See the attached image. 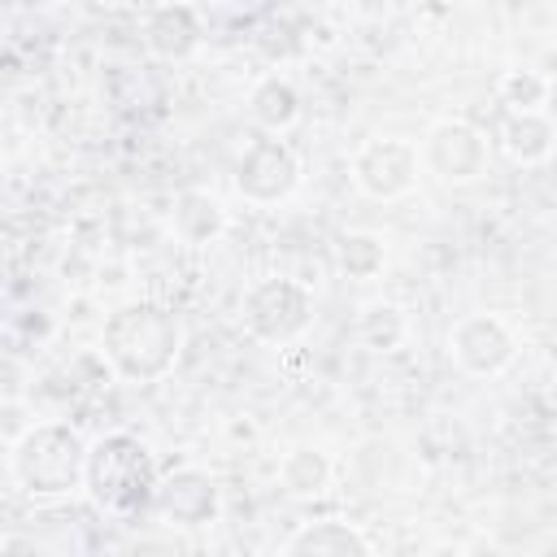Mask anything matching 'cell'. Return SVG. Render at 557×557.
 <instances>
[{
	"mask_svg": "<svg viewBox=\"0 0 557 557\" xmlns=\"http://www.w3.org/2000/svg\"><path fill=\"white\" fill-rule=\"evenodd\" d=\"M331 479V461L318 448H292L283 461V487L292 496H318Z\"/></svg>",
	"mask_w": 557,
	"mask_h": 557,
	"instance_id": "cell-15",
	"label": "cell"
},
{
	"mask_svg": "<svg viewBox=\"0 0 557 557\" xmlns=\"http://www.w3.org/2000/svg\"><path fill=\"white\" fill-rule=\"evenodd\" d=\"M283 553H292V557H348V553L366 557L370 540L348 522H309L287 540Z\"/></svg>",
	"mask_w": 557,
	"mask_h": 557,
	"instance_id": "cell-11",
	"label": "cell"
},
{
	"mask_svg": "<svg viewBox=\"0 0 557 557\" xmlns=\"http://www.w3.org/2000/svg\"><path fill=\"white\" fill-rule=\"evenodd\" d=\"M13 479L30 496H65L87 479V444L65 422H39L13 444Z\"/></svg>",
	"mask_w": 557,
	"mask_h": 557,
	"instance_id": "cell-3",
	"label": "cell"
},
{
	"mask_svg": "<svg viewBox=\"0 0 557 557\" xmlns=\"http://www.w3.org/2000/svg\"><path fill=\"white\" fill-rule=\"evenodd\" d=\"M174 226H178V235H183L187 244H209V239L222 235L226 218H222V205H218L213 196H205V191H183V196L174 200Z\"/></svg>",
	"mask_w": 557,
	"mask_h": 557,
	"instance_id": "cell-13",
	"label": "cell"
},
{
	"mask_svg": "<svg viewBox=\"0 0 557 557\" xmlns=\"http://www.w3.org/2000/svg\"><path fill=\"white\" fill-rule=\"evenodd\" d=\"M357 339L370 348V352H392L400 339H405V318L396 305H370L361 309L357 318Z\"/></svg>",
	"mask_w": 557,
	"mask_h": 557,
	"instance_id": "cell-16",
	"label": "cell"
},
{
	"mask_svg": "<svg viewBox=\"0 0 557 557\" xmlns=\"http://www.w3.org/2000/svg\"><path fill=\"white\" fill-rule=\"evenodd\" d=\"M313 318V300L300 283L292 278H261L248 300H244V322L257 339L265 344H287L296 339Z\"/></svg>",
	"mask_w": 557,
	"mask_h": 557,
	"instance_id": "cell-4",
	"label": "cell"
},
{
	"mask_svg": "<svg viewBox=\"0 0 557 557\" xmlns=\"http://www.w3.org/2000/svg\"><path fill=\"white\" fill-rule=\"evenodd\" d=\"M339 270L348 278H374L383 270V239L379 235H366V231H352L339 239Z\"/></svg>",
	"mask_w": 557,
	"mask_h": 557,
	"instance_id": "cell-17",
	"label": "cell"
},
{
	"mask_svg": "<svg viewBox=\"0 0 557 557\" xmlns=\"http://www.w3.org/2000/svg\"><path fill=\"white\" fill-rule=\"evenodd\" d=\"M157 513L170 522V527H209L218 518V483L205 474V470H174L170 479L157 483Z\"/></svg>",
	"mask_w": 557,
	"mask_h": 557,
	"instance_id": "cell-8",
	"label": "cell"
},
{
	"mask_svg": "<svg viewBox=\"0 0 557 557\" xmlns=\"http://www.w3.org/2000/svg\"><path fill=\"white\" fill-rule=\"evenodd\" d=\"M544 104H548V117L557 122V78L548 83V96H544Z\"/></svg>",
	"mask_w": 557,
	"mask_h": 557,
	"instance_id": "cell-19",
	"label": "cell"
},
{
	"mask_svg": "<svg viewBox=\"0 0 557 557\" xmlns=\"http://www.w3.org/2000/svg\"><path fill=\"white\" fill-rule=\"evenodd\" d=\"M513 352H518L513 331L492 313H470L453 331V357L470 374H496V370H505L513 361Z\"/></svg>",
	"mask_w": 557,
	"mask_h": 557,
	"instance_id": "cell-7",
	"label": "cell"
},
{
	"mask_svg": "<svg viewBox=\"0 0 557 557\" xmlns=\"http://www.w3.org/2000/svg\"><path fill=\"white\" fill-rule=\"evenodd\" d=\"M483 161H487V144L470 122H440L426 139V165L448 183H466L483 174Z\"/></svg>",
	"mask_w": 557,
	"mask_h": 557,
	"instance_id": "cell-9",
	"label": "cell"
},
{
	"mask_svg": "<svg viewBox=\"0 0 557 557\" xmlns=\"http://www.w3.org/2000/svg\"><path fill=\"white\" fill-rule=\"evenodd\" d=\"M87 492L109 513H135L157 496V466L144 440L113 431L87 448Z\"/></svg>",
	"mask_w": 557,
	"mask_h": 557,
	"instance_id": "cell-2",
	"label": "cell"
},
{
	"mask_svg": "<svg viewBox=\"0 0 557 557\" xmlns=\"http://www.w3.org/2000/svg\"><path fill=\"white\" fill-rule=\"evenodd\" d=\"M296 113H300V100H296V87H292V83H283V78L257 83V91H252V117H257L261 126L283 131V126L296 122Z\"/></svg>",
	"mask_w": 557,
	"mask_h": 557,
	"instance_id": "cell-14",
	"label": "cell"
},
{
	"mask_svg": "<svg viewBox=\"0 0 557 557\" xmlns=\"http://www.w3.org/2000/svg\"><path fill=\"white\" fill-rule=\"evenodd\" d=\"M296 178H300L296 152H292L283 139H270V135L252 139V144L244 148L239 165H235V187H239L248 200H257V205L283 200V196L296 187Z\"/></svg>",
	"mask_w": 557,
	"mask_h": 557,
	"instance_id": "cell-5",
	"label": "cell"
},
{
	"mask_svg": "<svg viewBox=\"0 0 557 557\" xmlns=\"http://www.w3.org/2000/svg\"><path fill=\"white\" fill-rule=\"evenodd\" d=\"M183 4H187V0H183Z\"/></svg>",
	"mask_w": 557,
	"mask_h": 557,
	"instance_id": "cell-20",
	"label": "cell"
},
{
	"mask_svg": "<svg viewBox=\"0 0 557 557\" xmlns=\"http://www.w3.org/2000/svg\"><path fill=\"white\" fill-rule=\"evenodd\" d=\"M500 144L513 161H540L553 148V117H540L535 109H518L500 126Z\"/></svg>",
	"mask_w": 557,
	"mask_h": 557,
	"instance_id": "cell-12",
	"label": "cell"
},
{
	"mask_svg": "<svg viewBox=\"0 0 557 557\" xmlns=\"http://www.w3.org/2000/svg\"><path fill=\"white\" fill-rule=\"evenodd\" d=\"M178 344H183L178 318L165 305H152V300L122 305L104 322V357L113 361V370L122 379H135V383L161 379L174 366Z\"/></svg>",
	"mask_w": 557,
	"mask_h": 557,
	"instance_id": "cell-1",
	"label": "cell"
},
{
	"mask_svg": "<svg viewBox=\"0 0 557 557\" xmlns=\"http://www.w3.org/2000/svg\"><path fill=\"white\" fill-rule=\"evenodd\" d=\"M200 44V22L191 13V4L183 0H165L152 17H148V48L165 61H183L191 48Z\"/></svg>",
	"mask_w": 557,
	"mask_h": 557,
	"instance_id": "cell-10",
	"label": "cell"
},
{
	"mask_svg": "<svg viewBox=\"0 0 557 557\" xmlns=\"http://www.w3.org/2000/svg\"><path fill=\"white\" fill-rule=\"evenodd\" d=\"M352 174L361 183L366 196L374 200H392L400 191L413 187V174H418V152L400 139H370L357 161H352Z\"/></svg>",
	"mask_w": 557,
	"mask_h": 557,
	"instance_id": "cell-6",
	"label": "cell"
},
{
	"mask_svg": "<svg viewBox=\"0 0 557 557\" xmlns=\"http://www.w3.org/2000/svg\"><path fill=\"white\" fill-rule=\"evenodd\" d=\"M500 96H505V104H513V109H535V104H544L548 83H544L540 74H505Z\"/></svg>",
	"mask_w": 557,
	"mask_h": 557,
	"instance_id": "cell-18",
	"label": "cell"
}]
</instances>
